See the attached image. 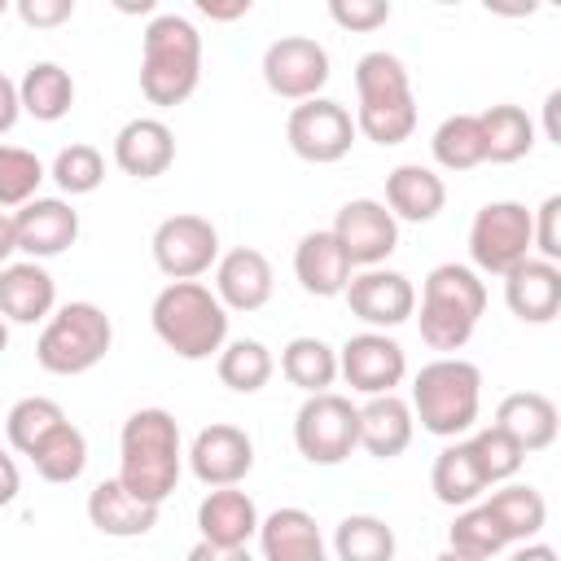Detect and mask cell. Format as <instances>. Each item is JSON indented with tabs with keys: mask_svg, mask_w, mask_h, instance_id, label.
I'll use <instances>...</instances> for the list:
<instances>
[{
	"mask_svg": "<svg viewBox=\"0 0 561 561\" xmlns=\"http://www.w3.org/2000/svg\"><path fill=\"white\" fill-rule=\"evenodd\" d=\"M491 425H500L522 451H543V447L557 443L561 416H557V403L543 390H513V394L500 399Z\"/></svg>",
	"mask_w": 561,
	"mask_h": 561,
	"instance_id": "27",
	"label": "cell"
},
{
	"mask_svg": "<svg viewBox=\"0 0 561 561\" xmlns=\"http://www.w3.org/2000/svg\"><path fill=\"white\" fill-rule=\"evenodd\" d=\"M447 548H451V552H465V557H473V561H491V557H500L508 543H504L495 517H491L482 504H469V508H460L456 522L447 526Z\"/></svg>",
	"mask_w": 561,
	"mask_h": 561,
	"instance_id": "41",
	"label": "cell"
},
{
	"mask_svg": "<svg viewBox=\"0 0 561 561\" xmlns=\"http://www.w3.org/2000/svg\"><path fill=\"white\" fill-rule=\"evenodd\" d=\"M482 311H486V280L469 263H438L421 280V302L412 316L430 351L456 355L469 346Z\"/></svg>",
	"mask_w": 561,
	"mask_h": 561,
	"instance_id": "2",
	"label": "cell"
},
{
	"mask_svg": "<svg viewBox=\"0 0 561 561\" xmlns=\"http://www.w3.org/2000/svg\"><path fill=\"white\" fill-rule=\"evenodd\" d=\"M18 101L22 114H31L35 123H57L75 105V79L57 61H31L18 79Z\"/></svg>",
	"mask_w": 561,
	"mask_h": 561,
	"instance_id": "30",
	"label": "cell"
},
{
	"mask_svg": "<svg viewBox=\"0 0 561 561\" xmlns=\"http://www.w3.org/2000/svg\"><path fill=\"white\" fill-rule=\"evenodd\" d=\"M337 377L364 399L394 394L403 386V377H408V355L390 333L364 329V333H351L337 346Z\"/></svg>",
	"mask_w": 561,
	"mask_h": 561,
	"instance_id": "13",
	"label": "cell"
},
{
	"mask_svg": "<svg viewBox=\"0 0 561 561\" xmlns=\"http://www.w3.org/2000/svg\"><path fill=\"white\" fill-rule=\"evenodd\" d=\"M31 465L44 482L53 486H66V482H79L83 469H88V438L75 421H61L35 451H31Z\"/></svg>",
	"mask_w": 561,
	"mask_h": 561,
	"instance_id": "35",
	"label": "cell"
},
{
	"mask_svg": "<svg viewBox=\"0 0 561 561\" xmlns=\"http://www.w3.org/2000/svg\"><path fill=\"white\" fill-rule=\"evenodd\" d=\"M465 443H469V451H473V460H478V469H482L486 486L513 482V478H517V469H522V460H526V451H522V447H517L500 425H482V430H478V434H469Z\"/></svg>",
	"mask_w": 561,
	"mask_h": 561,
	"instance_id": "42",
	"label": "cell"
},
{
	"mask_svg": "<svg viewBox=\"0 0 561 561\" xmlns=\"http://www.w3.org/2000/svg\"><path fill=\"white\" fill-rule=\"evenodd\" d=\"M202 83V35L184 13H153L140 35V92L149 105H184Z\"/></svg>",
	"mask_w": 561,
	"mask_h": 561,
	"instance_id": "3",
	"label": "cell"
},
{
	"mask_svg": "<svg viewBox=\"0 0 561 561\" xmlns=\"http://www.w3.org/2000/svg\"><path fill=\"white\" fill-rule=\"evenodd\" d=\"M294 276H298V285H302L311 298H337V294L351 285L355 267H351V259L342 254V245L333 241V232H329V228H316V232H307V237L298 241V250H294Z\"/></svg>",
	"mask_w": 561,
	"mask_h": 561,
	"instance_id": "26",
	"label": "cell"
},
{
	"mask_svg": "<svg viewBox=\"0 0 561 561\" xmlns=\"http://www.w3.org/2000/svg\"><path fill=\"white\" fill-rule=\"evenodd\" d=\"M294 447L311 465H342L359 447V408L337 394H307L294 416Z\"/></svg>",
	"mask_w": 561,
	"mask_h": 561,
	"instance_id": "8",
	"label": "cell"
},
{
	"mask_svg": "<svg viewBox=\"0 0 561 561\" xmlns=\"http://www.w3.org/2000/svg\"><path fill=\"white\" fill-rule=\"evenodd\" d=\"M530 250H539L535 259L561 267V193L543 197L539 210H530Z\"/></svg>",
	"mask_w": 561,
	"mask_h": 561,
	"instance_id": "43",
	"label": "cell"
},
{
	"mask_svg": "<svg viewBox=\"0 0 561 561\" xmlns=\"http://www.w3.org/2000/svg\"><path fill=\"white\" fill-rule=\"evenodd\" d=\"M434 561H473V557H465V552H451V548H443Z\"/></svg>",
	"mask_w": 561,
	"mask_h": 561,
	"instance_id": "53",
	"label": "cell"
},
{
	"mask_svg": "<svg viewBox=\"0 0 561 561\" xmlns=\"http://www.w3.org/2000/svg\"><path fill=\"white\" fill-rule=\"evenodd\" d=\"M197 9H202L210 22H232V18H245V13H250V0H232V4H210V0H202Z\"/></svg>",
	"mask_w": 561,
	"mask_h": 561,
	"instance_id": "49",
	"label": "cell"
},
{
	"mask_svg": "<svg viewBox=\"0 0 561 561\" xmlns=\"http://www.w3.org/2000/svg\"><path fill=\"white\" fill-rule=\"evenodd\" d=\"M346 307L355 320H364L368 329L386 333V329H399L412 320L416 311V285L394 272V267H364L351 276V285L342 289Z\"/></svg>",
	"mask_w": 561,
	"mask_h": 561,
	"instance_id": "16",
	"label": "cell"
},
{
	"mask_svg": "<svg viewBox=\"0 0 561 561\" xmlns=\"http://www.w3.org/2000/svg\"><path fill=\"white\" fill-rule=\"evenodd\" d=\"M557 105H561V88H552V92H548V101H543V131H548V140H552V145H561V123H557Z\"/></svg>",
	"mask_w": 561,
	"mask_h": 561,
	"instance_id": "51",
	"label": "cell"
},
{
	"mask_svg": "<svg viewBox=\"0 0 561 561\" xmlns=\"http://www.w3.org/2000/svg\"><path fill=\"white\" fill-rule=\"evenodd\" d=\"M215 373H219V381H224L228 390L254 394V390H263V386L272 381L276 359H272V351H267L259 337H232V342H224V351L215 355Z\"/></svg>",
	"mask_w": 561,
	"mask_h": 561,
	"instance_id": "36",
	"label": "cell"
},
{
	"mask_svg": "<svg viewBox=\"0 0 561 561\" xmlns=\"http://www.w3.org/2000/svg\"><path fill=\"white\" fill-rule=\"evenodd\" d=\"M48 175H53V184H57L66 197H83V193H96V188H101V180H105V158H101L96 145L75 140V145H66V149H57Z\"/></svg>",
	"mask_w": 561,
	"mask_h": 561,
	"instance_id": "40",
	"label": "cell"
},
{
	"mask_svg": "<svg viewBox=\"0 0 561 561\" xmlns=\"http://www.w3.org/2000/svg\"><path fill=\"white\" fill-rule=\"evenodd\" d=\"M430 486H434V500L447 504V508H469V504L482 500L486 478H482V469H478V460H473V451H469L465 438L447 443V447L434 456Z\"/></svg>",
	"mask_w": 561,
	"mask_h": 561,
	"instance_id": "32",
	"label": "cell"
},
{
	"mask_svg": "<svg viewBox=\"0 0 561 561\" xmlns=\"http://www.w3.org/2000/svg\"><path fill=\"white\" fill-rule=\"evenodd\" d=\"M57 311V280L35 259H13L0 267V316L9 324H44Z\"/></svg>",
	"mask_w": 561,
	"mask_h": 561,
	"instance_id": "20",
	"label": "cell"
},
{
	"mask_svg": "<svg viewBox=\"0 0 561 561\" xmlns=\"http://www.w3.org/2000/svg\"><path fill=\"white\" fill-rule=\"evenodd\" d=\"M412 434H416V421L403 394H373L359 403V447L368 456L394 460L408 451Z\"/></svg>",
	"mask_w": 561,
	"mask_h": 561,
	"instance_id": "28",
	"label": "cell"
},
{
	"mask_svg": "<svg viewBox=\"0 0 561 561\" xmlns=\"http://www.w3.org/2000/svg\"><path fill=\"white\" fill-rule=\"evenodd\" d=\"M88 522L110 539H140L158 526V504L136 500L118 478H101L88 491Z\"/></svg>",
	"mask_w": 561,
	"mask_h": 561,
	"instance_id": "24",
	"label": "cell"
},
{
	"mask_svg": "<svg viewBox=\"0 0 561 561\" xmlns=\"http://www.w3.org/2000/svg\"><path fill=\"white\" fill-rule=\"evenodd\" d=\"M114 162L131 180H158L175 162V131L162 118H153V114L127 118L114 131Z\"/></svg>",
	"mask_w": 561,
	"mask_h": 561,
	"instance_id": "19",
	"label": "cell"
},
{
	"mask_svg": "<svg viewBox=\"0 0 561 561\" xmlns=\"http://www.w3.org/2000/svg\"><path fill=\"white\" fill-rule=\"evenodd\" d=\"M4 13H9V0H0V18H4Z\"/></svg>",
	"mask_w": 561,
	"mask_h": 561,
	"instance_id": "56",
	"label": "cell"
},
{
	"mask_svg": "<svg viewBox=\"0 0 561 561\" xmlns=\"http://www.w3.org/2000/svg\"><path fill=\"white\" fill-rule=\"evenodd\" d=\"M478 127H482V149H486V162H522L530 149H535V118L513 105V101H500V105H486L478 114Z\"/></svg>",
	"mask_w": 561,
	"mask_h": 561,
	"instance_id": "31",
	"label": "cell"
},
{
	"mask_svg": "<svg viewBox=\"0 0 561 561\" xmlns=\"http://www.w3.org/2000/svg\"><path fill=\"white\" fill-rule=\"evenodd\" d=\"M13 254H18V232H13V215H9V210H0V267H4V263H13Z\"/></svg>",
	"mask_w": 561,
	"mask_h": 561,
	"instance_id": "50",
	"label": "cell"
},
{
	"mask_svg": "<svg viewBox=\"0 0 561 561\" xmlns=\"http://www.w3.org/2000/svg\"><path fill=\"white\" fill-rule=\"evenodd\" d=\"M13 9L35 31H48V26H61V22L75 18V0H18Z\"/></svg>",
	"mask_w": 561,
	"mask_h": 561,
	"instance_id": "45",
	"label": "cell"
},
{
	"mask_svg": "<svg viewBox=\"0 0 561 561\" xmlns=\"http://www.w3.org/2000/svg\"><path fill=\"white\" fill-rule=\"evenodd\" d=\"M276 289V272L272 259L254 245H232L228 254H219L215 263V298L224 302V311H259L267 307Z\"/></svg>",
	"mask_w": 561,
	"mask_h": 561,
	"instance_id": "18",
	"label": "cell"
},
{
	"mask_svg": "<svg viewBox=\"0 0 561 561\" xmlns=\"http://www.w3.org/2000/svg\"><path fill=\"white\" fill-rule=\"evenodd\" d=\"M399 539L377 513H351L333 526V557L337 561H394Z\"/></svg>",
	"mask_w": 561,
	"mask_h": 561,
	"instance_id": "34",
	"label": "cell"
},
{
	"mask_svg": "<svg viewBox=\"0 0 561 561\" xmlns=\"http://www.w3.org/2000/svg\"><path fill=\"white\" fill-rule=\"evenodd\" d=\"M118 9H123V13H136V4H118ZM140 13H153V4H149V0H140Z\"/></svg>",
	"mask_w": 561,
	"mask_h": 561,
	"instance_id": "54",
	"label": "cell"
},
{
	"mask_svg": "<svg viewBox=\"0 0 561 561\" xmlns=\"http://www.w3.org/2000/svg\"><path fill=\"white\" fill-rule=\"evenodd\" d=\"M18 118H22V101H18V83L0 70V136L4 131H13L18 127Z\"/></svg>",
	"mask_w": 561,
	"mask_h": 561,
	"instance_id": "46",
	"label": "cell"
},
{
	"mask_svg": "<svg viewBox=\"0 0 561 561\" xmlns=\"http://www.w3.org/2000/svg\"><path fill=\"white\" fill-rule=\"evenodd\" d=\"M504 302L522 324H548L561 311V267L543 259H522L504 272Z\"/></svg>",
	"mask_w": 561,
	"mask_h": 561,
	"instance_id": "21",
	"label": "cell"
},
{
	"mask_svg": "<svg viewBox=\"0 0 561 561\" xmlns=\"http://www.w3.org/2000/svg\"><path fill=\"white\" fill-rule=\"evenodd\" d=\"M153 263L167 280H197L219 263V228L206 215H167L149 237Z\"/></svg>",
	"mask_w": 561,
	"mask_h": 561,
	"instance_id": "11",
	"label": "cell"
},
{
	"mask_svg": "<svg viewBox=\"0 0 561 561\" xmlns=\"http://www.w3.org/2000/svg\"><path fill=\"white\" fill-rule=\"evenodd\" d=\"M158 342L180 359H210L228 342V311L202 280H171L149 307Z\"/></svg>",
	"mask_w": 561,
	"mask_h": 561,
	"instance_id": "4",
	"label": "cell"
},
{
	"mask_svg": "<svg viewBox=\"0 0 561 561\" xmlns=\"http://www.w3.org/2000/svg\"><path fill=\"white\" fill-rule=\"evenodd\" d=\"M18 491H22L18 460H13L9 451H0V508H4V504H13V500H18Z\"/></svg>",
	"mask_w": 561,
	"mask_h": 561,
	"instance_id": "48",
	"label": "cell"
},
{
	"mask_svg": "<svg viewBox=\"0 0 561 561\" xmlns=\"http://www.w3.org/2000/svg\"><path fill=\"white\" fill-rule=\"evenodd\" d=\"M333 66H329V48L311 35H280L263 48V83L272 96L280 101H311L324 92Z\"/></svg>",
	"mask_w": 561,
	"mask_h": 561,
	"instance_id": "12",
	"label": "cell"
},
{
	"mask_svg": "<svg viewBox=\"0 0 561 561\" xmlns=\"http://www.w3.org/2000/svg\"><path fill=\"white\" fill-rule=\"evenodd\" d=\"M329 18L342 31H377L390 22V0H329Z\"/></svg>",
	"mask_w": 561,
	"mask_h": 561,
	"instance_id": "44",
	"label": "cell"
},
{
	"mask_svg": "<svg viewBox=\"0 0 561 561\" xmlns=\"http://www.w3.org/2000/svg\"><path fill=\"white\" fill-rule=\"evenodd\" d=\"M447 206V184L434 167L421 162H399L386 175V210L399 224H430Z\"/></svg>",
	"mask_w": 561,
	"mask_h": 561,
	"instance_id": "25",
	"label": "cell"
},
{
	"mask_svg": "<svg viewBox=\"0 0 561 561\" xmlns=\"http://www.w3.org/2000/svg\"><path fill=\"white\" fill-rule=\"evenodd\" d=\"M508 561H557V548H552V543L530 539V543H517V552H513Z\"/></svg>",
	"mask_w": 561,
	"mask_h": 561,
	"instance_id": "52",
	"label": "cell"
},
{
	"mask_svg": "<svg viewBox=\"0 0 561 561\" xmlns=\"http://www.w3.org/2000/svg\"><path fill=\"white\" fill-rule=\"evenodd\" d=\"M180 473H184L180 421L167 408H136L118 434V473L114 478L136 500L162 508V500L175 491Z\"/></svg>",
	"mask_w": 561,
	"mask_h": 561,
	"instance_id": "1",
	"label": "cell"
},
{
	"mask_svg": "<svg viewBox=\"0 0 561 561\" xmlns=\"http://www.w3.org/2000/svg\"><path fill=\"white\" fill-rule=\"evenodd\" d=\"M430 153L443 171H473L486 162V149H482V127H478V114H447L434 136H430Z\"/></svg>",
	"mask_w": 561,
	"mask_h": 561,
	"instance_id": "37",
	"label": "cell"
},
{
	"mask_svg": "<svg viewBox=\"0 0 561 561\" xmlns=\"http://www.w3.org/2000/svg\"><path fill=\"white\" fill-rule=\"evenodd\" d=\"M355 118L342 101L333 96H311V101H298L285 118V140L289 149L311 162V167H329V162H342L355 145Z\"/></svg>",
	"mask_w": 561,
	"mask_h": 561,
	"instance_id": "10",
	"label": "cell"
},
{
	"mask_svg": "<svg viewBox=\"0 0 561 561\" xmlns=\"http://www.w3.org/2000/svg\"><path fill=\"white\" fill-rule=\"evenodd\" d=\"M412 421L434 438H460L482 412V368L460 355H438L412 377Z\"/></svg>",
	"mask_w": 561,
	"mask_h": 561,
	"instance_id": "5",
	"label": "cell"
},
{
	"mask_svg": "<svg viewBox=\"0 0 561 561\" xmlns=\"http://www.w3.org/2000/svg\"><path fill=\"white\" fill-rule=\"evenodd\" d=\"M4 346H9V320L0 316V355H4Z\"/></svg>",
	"mask_w": 561,
	"mask_h": 561,
	"instance_id": "55",
	"label": "cell"
},
{
	"mask_svg": "<svg viewBox=\"0 0 561 561\" xmlns=\"http://www.w3.org/2000/svg\"><path fill=\"white\" fill-rule=\"evenodd\" d=\"M61 421H66V408H61L57 399H48V394H26V399H18V403L9 408V416H4L9 447L22 451V456H31Z\"/></svg>",
	"mask_w": 561,
	"mask_h": 561,
	"instance_id": "38",
	"label": "cell"
},
{
	"mask_svg": "<svg viewBox=\"0 0 561 561\" xmlns=\"http://www.w3.org/2000/svg\"><path fill=\"white\" fill-rule=\"evenodd\" d=\"M469 259L473 272L504 276L522 259H530V210L522 202H486L469 224Z\"/></svg>",
	"mask_w": 561,
	"mask_h": 561,
	"instance_id": "9",
	"label": "cell"
},
{
	"mask_svg": "<svg viewBox=\"0 0 561 561\" xmlns=\"http://www.w3.org/2000/svg\"><path fill=\"white\" fill-rule=\"evenodd\" d=\"M18 254L22 259H57L79 241V210L66 197H31L22 210H13Z\"/></svg>",
	"mask_w": 561,
	"mask_h": 561,
	"instance_id": "17",
	"label": "cell"
},
{
	"mask_svg": "<svg viewBox=\"0 0 561 561\" xmlns=\"http://www.w3.org/2000/svg\"><path fill=\"white\" fill-rule=\"evenodd\" d=\"M110 342H114L110 316L96 302L75 298L44 320L39 342H35V359L53 377H79L110 355Z\"/></svg>",
	"mask_w": 561,
	"mask_h": 561,
	"instance_id": "7",
	"label": "cell"
},
{
	"mask_svg": "<svg viewBox=\"0 0 561 561\" xmlns=\"http://www.w3.org/2000/svg\"><path fill=\"white\" fill-rule=\"evenodd\" d=\"M333 241L351 259V267H381L399 250V219L377 197H351L333 219Z\"/></svg>",
	"mask_w": 561,
	"mask_h": 561,
	"instance_id": "14",
	"label": "cell"
},
{
	"mask_svg": "<svg viewBox=\"0 0 561 561\" xmlns=\"http://www.w3.org/2000/svg\"><path fill=\"white\" fill-rule=\"evenodd\" d=\"M280 377L289 386H298L302 394H324L337 381V351L324 337H289L280 351Z\"/></svg>",
	"mask_w": 561,
	"mask_h": 561,
	"instance_id": "33",
	"label": "cell"
},
{
	"mask_svg": "<svg viewBox=\"0 0 561 561\" xmlns=\"http://www.w3.org/2000/svg\"><path fill=\"white\" fill-rule=\"evenodd\" d=\"M193 478L202 486H241L245 473L254 469V438L241 430V425H228V421H210L193 434L188 451H184Z\"/></svg>",
	"mask_w": 561,
	"mask_h": 561,
	"instance_id": "15",
	"label": "cell"
},
{
	"mask_svg": "<svg viewBox=\"0 0 561 561\" xmlns=\"http://www.w3.org/2000/svg\"><path fill=\"white\" fill-rule=\"evenodd\" d=\"M355 92H359V110L355 131L368 136L373 145H403L416 131V96H412V79L403 57L373 48L355 61Z\"/></svg>",
	"mask_w": 561,
	"mask_h": 561,
	"instance_id": "6",
	"label": "cell"
},
{
	"mask_svg": "<svg viewBox=\"0 0 561 561\" xmlns=\"http://www.w3.org/2000/svg\"><path fill=\"white\" fill-rule=\"evenodd\" d=\"M48 180L44 162L22 145H0V210H22Z\"/></svg>",
	"mask_w": 561,
	"mask_h": 561,
	"instance_id": "39",
	"label": "cell"
},
{
	"mask_svg": "<svg viewBox=\"0 0 561 561\" xmlns=\"http://www.w3.org/2000/svg\"><path fill=\"white\" fill-rule=\"evenodd\" d=\"M259 504L241 486H215L197 504V530L206 543L219 548H245L259 535Z\"/></svg>",
	"mask_w": 561,
	"mask_h": 561,
	"instance_id": "23",
	"label": "cell"
},
{
	"mask_svg": "<svg viewBox=\"0 0 561 561\" xmlns=\"http://www.w3.org/2000/svg\"><path fill=\"white\" fill-rule=\"evenodd\" d=\"M259 552L263 561H329V543L307 508H276L259 522Z\"/></svg>",
	"mask_w": 561,
	"mask_h": 561,
	"instance_id": "22",
	"label": "cell"
},
{
	"mask_svg": "<svg viewBox=\"0 0 561 561\" xmlns=\"http://www.w3.org/2000/svg\"><path fill=\"white\" fill-rule=\"evenodd\" d=\"M482 508L495 517L504 543H530V539H539V530L548 522V500L530 482H500L482 500Z\"/></svg>",
	"mask_w": 561,
	"mask_h": 561,
	"instance_id": "29",
	"label": "cell"
},
{
	"mask_svg": "<svg viewBox=\"0 0 561 561\" xmlns=\"http://www.w3.org/2000/svg\"><path fill=\"white\" fill-rule=\"evenodd\" d=\"M184 561H254V557H250V548H219V543L197 539Z\"/></svg>",
	"mask_w": 561,
	"mask_h": 561,
	"instance_id": "47",
	"label": "cell"
}]
</instances>
